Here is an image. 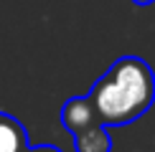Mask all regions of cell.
I'll use <instances>...</instances> for the list:
<instances>
[{
    "mask_svg": "<svg viewBox=\"0 0 155 152\" xmlns=\"http://www.w3.org/2000/svg\"><path fill=\"white\" fill-rule=\"evenodd\" d=\"M89 101L104 127H127L155 104V74L140 56H122L89 89Z\"/></svg>",
    "mask_w": 155,
    "mask_h": 152,
    "instance_id": "obj_1",
    "label": "cell"
},
{
    "mask_svg": "<svg viewBox=\"0 0 155 152\" xmlns=\"http://www.w3.org/2000/svg\"><path fill=\"white\" fill-rule=\"evenodd\" d=\"M61 124H64L66 132L76 135V132L87 129V127L102 124V122L97 117V109H94L92 101H89V97H71L61 106Z\"/></svg>",
    "mask_w": 155,
    "mask_h": 152,
    "instance_id": "obj_2",
    "label": "cell"
},
{
    "mask_svg": "<svg viewBox=\"0 0 155 152\" xmlns=\"http://www.w3.org/2000/svg\"><path fill=\"white\" fill-rule=\"evenodd\" d=\"M25 150H28L25 127L13 114L0 112V152H25Z\"/></svg>",
    "mask_w": 155,
    "mask_h": 152,
    "instance_id": "obj_3",
    "label": "cell"
},
{
    "mask_svg": "<svg viewBox=\"0 0 155 152\" xmlns=\"http://www.w3.org/2000/svg\"><path fill=\"white\" fill-rule=\"evenodd\" d=\"M74 150L76 152H109L112 150V137L109 127L104 124H92L87 129L74 135Z\"/></svg>",
    "mask_w": 155,
    "mask_h": 152,
    "instance_id": "obj_4",
    "label": "cell"
},
{
    "mask_svg": "<svg viewBox=\"0 0 155 152\" xmlns=\"http://www.w3.org/2000/svg\"><path fill=\"white\" fill-rule=\"evenodd\" d=\"M25 152H61L59 147H54V144H36V147H31L28 144V150Z\"/></svg>",
    "mask_w": 155,
    "mask_h": 152,
    "instance_id": "obj_5",
    "label": "cell"
},
{
    "mask_svg": "<svg viewBox=\"0 0 155 152\" xmlns=\"http://www.w3.org/2000/svg\"><path fill=\"white\" fill-rule=\"evenodd\" d=\"M135 5H150V3H155V0H132Z\"/></svg>",
    "mask_w": 155,
    "mask_h": 152,
    "instance_id": "obj_6",
    "label": "cell"
}]
</instances>
